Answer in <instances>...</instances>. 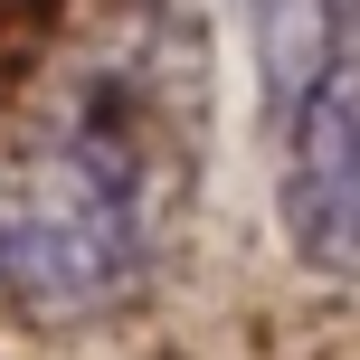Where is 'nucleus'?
I'll return each instance as SVG.
<instances>
[{
    "mask_svg": "<svg viewBox=\"0 0 360 360\" xmlns=\"http://www.w3.org/2000/svg\"><path fill=\"white\" fill-rule=\"evenodd\" d=\"M275 218H285L294 266L332 275V285H360V57L285 124Z\"/></svg>",
    "mask_w": 360,
    "mask_h": 360,
    "instance_id": "nucleus-2",
    "label": "nucleus"
},
{
    "mask_svg": "<svg viewBox=\"0 0 360 360\" xmlns=\"http://www.w3.org/2000/svg\"><path fill=\"white\" fill-rule=\"evenodd\" d=\"M332 10H342V38L360 48V0H332Z\"/></svg>",
    "mask_w": 360,
    "mask_h": 360,
    "instance_id": "nucleus-4",
    "label": "nucleus"
},
{
    "mask_svg": "<svg viewBox=\"0 0 360 360\" xmlns=\"http://www.w3.org/2000/svg\"><path fill=\"white\" fill-rule=\"evenodd\" d=\"M247 48H256V86H266L275 124H294L351 67V38H342V10L332 0H256L247 10Z\"/></svg>",
    "mask_w": 360,
    "mask_h": 360,
    "instance_id": "nucleus-3",
    "label": "nucleus"
},
{
    "mask_svg": "<svg viewBox=\"0 0 360 360\" xmlns=\"http://www.w3.org/2000/svg\"><path fill=\"white\" fill-rule=\"evenodd\" d=\"M209 152V38L133 10L86 48L0 162V285L38 323H95L162 266Z\"/></svg>",
    "mask_w": 360,
    "mask_h": 360,
    "instance_id": "nucleus-1",
    "label": "nucleus"
}]
</instances>
